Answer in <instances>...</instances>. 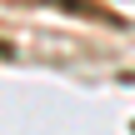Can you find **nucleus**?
Returning a JSON list of instances; mask_svg holds the SVG:
<instances>
[{
    "mask_svg": "<svg viewBox=\"0 0 135 135\" xmlns=\"http://www.w3.org/2000/svg\"><path fill=\"white\" fill-rule=\"evenodd\" d=\"M0 55H10V45H5V40H0Z\"/></svg>",
    "mask_w": 135,
    "mask_h": 135,
    "instance_id": "obj_1",
    "label": "nucleus"
}]
</instances>
